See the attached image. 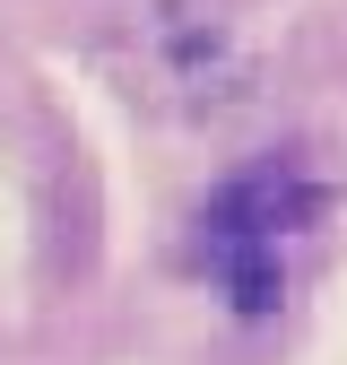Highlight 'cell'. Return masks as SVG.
Here are the masks:
<instances>
[{
    "mask_svg": "<svg viewBox=\"0 0 347 365\" xmlns=\"http://www.w3.org/2000/svg\"><path fill=\"white\" fill-rule=\"evenodd\" d=\"M235 304H243V313H269V304H278V269L260 261V252L235 261Z\"/></svg>",
    "mask_w": 347,
    "mask_h": 365,
    "instance_id": "cell-1",
    "label": "cell"
}]
</instances>
